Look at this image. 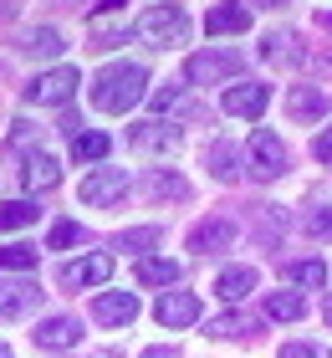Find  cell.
<instances>
[{"label":"cell","instance_id":"1","mask_svg":"<svg viewBox=\"0 0 332 358\" xmlns=\"http://www.w3.org/2000/svg\"><path fill=\"white\" fill-rule=\"evenodd\" d=\"M148 92V72L138 62H113L92 77V108L97 113H128Z\"/></svg>","mask_w":332,"mask_h":358},{"label":"cell","instance_id":"2","mask_svg":"<svg viewBox=\"0 0 332 358\" xmlns=\"http://www.w3.org/2000/svg\"><path fill=\"white\" fill-rule=\"evenodd\" d=\"M133 36L148 41V46H185L189 41V15L179 6H148L133 21Z\"/></svg>","mask_w":332,"mask_h":358},{"label":"cell","instance_id":"3","mask_svg":"<svg viewBox=\"0 0 332 358\" xmlns=\"http://www.w3.org/2000/svg\"><path fill=\"white\" fill-rule=\"evenodd\" d=\"M77 67H52V72H41V77H31L26 83V103H36V108H62V103H72V92H77Z\"/></svg>","mask_w":332,"mask_h":358},{"label":"cell","instance_id":"4","mask_svg":"<svg viewBox=\"0 0 332 358\" xmlns=\"http://www.w3.org/2000/svg\"><path fill=\"white\" fill-rule=\"evenodd\" d=\"M240 72V57L230 52V46H220V52H194L189 57V67H185V77L194 87H210V83H230V77Z\"/></svg>","mask_w":332,"mask_h":358},{"label":"cell","instance_id":"5","mask_svg":"<svg viewBox=\"0 0 332 358\" xmlns=\"http://www.w3.org/2000/svg\"><path fill=\"white\" fill-rule=\"evenodd\" d=\"M236 236H240V225L230 220V215H205L189 231V251L194 256H215V251H230L236 246Z\"/></svg>","mask_w":332,"mask_h":358},{"label":"cell","instance_id":"6","mask_svg":"<svg viewBox=\"0 0 332 358\" xmlns=\"http://www.w3.org/2000/svg\"><path fill=\"white\" fill-rule=\"evenodd\" d=\"M251 174L256 179H281L287 174V143H281L271 128H256L251 134Z\"/></svg>","mask_w":332,"mask_h":358},{"label":"cell","instance_id":"7","mask_svg":"<svg viewBox=\"0 0 332 358\" xmlns=\"http://www.w3.org/2000/svg\"><path fill=\"white\" fill-rule=\"evenodd\" d=\"M108 276H113V256H108V251H92V256H77V262H66V266L57 271V282L77 292V287H103Z\"/></svg>","mask_w":332,"mask_h":358},{"label":"cell","instance_id":"8","mask_svg":"<svg viewBox=\"0 0 332 358\" xmlns=\"http://www.w3.org/2000/svg\"><path fill=\"white\" fill-rule=\"evenodd\" d=\"M128 185H133V179H128V169H92L87 179H82V200H87V205H118L123 200V194H128Z\"/></svg>","mask_w":332,"mask_h":358},{"label":"cell","instance_id":"9","mask_svg":"<svg viewBox=\"0 0 332 358\" xmlns=\"http://www.w3.org/2000/svg\"><path fill=\"white\" fill-rule=\"evenodd\" d=\"M36 302H41V287L31 282V276H10V282H0V322L26 317Z\"/></svg>","mask_w":332,"mask_h":358},{"label":"cell","instance_id":"10","mask_svg":"<svg viewBox=\"0 0 332 358\" xmlns=\"http://www.w3.org/2000/svg\"><path fill=\"white\" fill-rule=\"evenodd\" d=\"M266 103H271V87H266V83H236V87H225V97H220V108L230 113V118H261Z\"/></svg>","mask_w":332,"mask_h":358},{"label":"cell","instance_id":"11","mask_svg":"<svg viewBox=\"0 0 332 358\" xmlns=\"http://www.w3.org/2000/svg\"><path fill=\"white\" fill-rule=\"evenodd\" d=\"M154 317L164 322V328H189V322H199V297L194 292H164Z\"/></svg>","mask_w":332,"mask_h":358},{"label":"cell","instance_id":"12","mask_svg":"<svg viewBox=\"0 0 332 358\" xmlns=\"http://www.w3.org/2000/svg\"><path fill=\"white\" fill-rule=\"evenodd\" d=\"M92 317L103 322V328H123V322L138 317V297H133V292H103V297L92 302Z\"/></svg>","mask_w":332,"mask_h":358},{"label":"cell","instance_id":"13","mask_svg":"<svg viewBox=\"0 0 332 358\" xmlns=\"http://www.w3.org/2000/svg\"><path fill=\"white\" fill-rule=\"evenodd\" d=\"M205 31L210 36H240V31H251V10L240 0H225V6H215L205 15Z\"/></svg>","mask_w":332,"mask_h":358},{"label":"cell","instance_id":"14","mask_svg":"<svg viewBox=\"0 0 332 358\" xmlns=\"http://www.w3.org/2000/svg\"><path fill=\"white\" fill-rule=\"evenodd\" d=\"M133 149H143V154H174L179 149V128L169 123H133Z\"/></svg>","mask_w":332,"mask_h":358},{"label":"cell","instance_id":"15","mask_svg":"<svg viewBox=\"0 0 332 358\" xmlns=\"http://www.w3.org/2000/svg\"><path fill=\"white\" fill-rule=\"evenodd\" d=\"M21 179H26V189H57V179H62V164H57L52 154L31 149V154H26V169H21Z\"/></svg>","mask_w":332,"mask_h":358},{"label":"cell","instance_id":"16","mask_svg":"<svg viewBox=\"0 0 332 358\" xmlns=\"http://www.w3.org/2000/svg\"><path fill=\"white\" fill-rule=\"evenodd\" d=\"M77 338H82V322L66 317V313H62V317H46L41 328H36V343H41V348H72Z\"/></svg>","mask_w":332,"mask_h":358},{"label":"cell","instance_id":"17","mask_svg":"<svg viewBox=\"0 0 332 358\" xmlns=\"http://www.w3.org/2000/svg\"><path fill=\"white\" fill-rule=\"evenodd\" d=\"M143 194L148 200H189V179L174 174V169H154L143 179Z\"/></svg>","mask_w":332,"mask_h":358},{"label":"cell","instance_id":"18","mask_svg":"<svg viewBox=\"0 0 332 358\" xmlns=\"http://www.w3.org/2000/svg\"><path fill=\"white\" fill-rule=\"evenodd\" d=\"M287 113H291L296 123L322 118V113H327V92H317V87H291L287 92Z\"/></svg>","mask_w":332,"mask_h":358},{"label":"cell","instance_id":"19","mask_svg":"<svg viewBox=\"0 0 332 358\" xmlns=\"http://www.w3.org/2000/svg\"><path fill=\"white\" fill-rule=\"evenodd\" d=\"M133 276H138V287H174L179 262H169V256H143V262L133 266Z\"/></svg>","mask_w":332,"mask_h":358},{"label":"cell","instance_id":"20","mask_svg":"<svg viewBox=\"0 0 332 358\" xmlns=\"http://www.w3.org/2000/svg\"><path fill=\"white\" fill-rule=\"evenodd\" d=\"M215 292H220L225 302H240L245 292H256V266H225L215 276Z\"/></svg>","mask_w":332,"mask_h":358},{"label":"cell","instance_id":"21","mask_svg":"<svg viewBox=\"0 0 332 358\" xmlns=\"http://www.w3.org/2000/svg\"><path fill=\"white\" fill-rule=\"evenodd\" d=\"M266 317H276V322L307 317V297L302 292H266Z\"/></svg>","mask_w":332,"mask_h":358},{"label":"cell","instance_id":"22","mask_svg":"<svg viewBox=\"0 0 332 358\" xmlns=\"http://www.w3.org/2000/svg\"><path fill=\"white\" fill-rule=\"evenodd\" d=\"M62 46H66V41H62L57 26H31L26 36H21V52H26V57H57Z\"/></svg>","mask_w":332,"mask_h":358},{"label":"cell","instance_id":"23","mask_svg":"<svg viewBox=\"0 0 332 358\" xmlns=\"http://www.w3.org/2000/svg\"><path fill=\"white\" fill-rule=\"evenodd\" d=\"M205 159H210V174H215V179H225V185H230V179H240V154H236V143L215 138Z\"/></svg>","mask_w":332,"mask_h":358},{"label":"cell","instance_id":"24","mask_svg":"<svg viewBox=\"0 0 332 358\" xmlns=\"http://www.w3.org/2000/svg\"><path fill=\"white\" fill-rule=\"evenodd\" d=\"M261 57H266V62H281V67H296V62H302V52H296V36H291V31H271V36L261 41Z\"/></svg>","mask_w":332,"mask_h":358},{"label":"cell","instance_id":"25","mask_svg":"<svg viewBox=\"0 0 332 358\" xmlns=\"http://www.w3.org/2000/svg\"><path fill=\"white\" fill-rule=\"evenodd\" d=\"M256 328H261V322H256V317H245V313H220L205 333H210V338H251Z\"/></svg>","mask_w":332,"mask_h":358},{"label":"cell","instance_id":"26","mask_svg":"<svg viewBox=\"0 0 332 358\" xmlns=\"http://www.w3.org/2000/svg\"><path fill=\"white\" fill-rule=\"evenodd\" d=\"M287 282H296V287H312V292H322L327 287V262H287Z\"/></svg>","mask_w":332,"mask_h":358},{"label":"cell","instance_id":"27","mask_svg":"<svg viewBox=\"0 0 332 358\" xmlns=\"http://www.w3.org/2000/svg\"><path fill=\"white\" fill-rule=\"evenodd\" d=\"M36 215H41V210L31 200H6V205H0V236H6V231H26Z\"/></svg>","mask_w":332,"mask_h":358},{"label":"cell","instance_id":"28","mask_svg":"<svg viewBox=\"0 0 332 358\" xmlns=\"http://www.w3.org/2000/svg\"><path fill=\"white\" fill-rule=\"evenodd\" d=\"M41 262L36 246H26V241H10V246H0V271H31Z\"/></svg>","mask_w":332,"mask_h":358},{"label":"cell","instance_id":"29","mask_svg":"<svg viewBox=\"0 0 332 358\" xmlns=\"http://www.w3.org/2000/svg\"><path fill=\"white\" fill-rule=\"evenodd\" d=\"M82 241H87V231H82L77 220H57L52 236H46V246H52V251H66V246H82Z\"/></svg>","mask_w":332,"mask_h":358},{"label":"cell","instance_id":"30","mask_svg":"<svg viewBox=\"0 0 332 358\" xmlns=\"http://www.w3.org/2000/svg\"><path fill=\"white\" fill-rule=\"evenodd\" d=\"M72 154L82 159V164H92V159H108V134H77Z\"/></svg>","mask_w":332,"mask_h":358},{"label":"cell","instance_id":"31","mask_svg":"<svg viewBox=\"0 0 332 358\" xmlns=\"http://www.w3.org/2000/svg\"><path fill=\"white\" fill-rule=\"evenodd\" d=\"M302 231H307L312 241H332V205L307 210V215H302Z\"/></svg>","mask_w":332,"mask_h":358},{"label":"cell","instance_id":"32","mask_svg":"<svg viewBox=\"0 0 332 358\" xmlns=\"http://www.w3.org/2000/svg\"><path fill=\"white\" fill-rule=\"evenodd\" d=\"M118 246H128V251L159 246V231H154V225H143V231H123V236H118Z\"/></svg>","mask_w":332,"mask_h":358},{"label":"cell","instance_id":"33","mask_svg":"<svg viewBox=\"0 0 332 358\" xmlns=\"http://www.w3.org/2000/svg\"><path fill=\"white\" fill-rule=\"evenodd\" d=\"M154 108H159V113H169V108H185V113H194V108L185 103V87H159V92H154Z\"/></svg>","mask_w":332,"mask_h":358},{"label":"cell","instance_id":"34","mask_svg":"<svg viewBox=\"0 0 332 358\" xmlns=\"http://www.w3.org/2000/svg\"><path fill=\"white\" fill-rule=\"evenodd\" d=\"M276 358H322V348H317V343H287Z\"/></svg>","mask_w":332,"mask_h":358},{"label":"cell","instance_id":"35","mask_svg":"<svg viewBox=\"0 0 332 358\" xmlns=\"http://www.w3.org/2000/svg\"><path fill=\"white\" fill-rule=\"evenodd\" d=\"M312 159L332 164V128H322V134H317V143H312Z\"/></svg>","mask_w":332,"mask_h":358},{"label":"cell","instance_id":"36","mask_svg":"<svg viewBox=\"0 0 332 358\" xmlns=\"http://www.w3.org/2000/svg\"><path fill=\"white\" fill-rule=\"evenodd\" d=\"M143 358H179V348H143Z\"/></svg>","mask_w":332,"mask_h":358},{"label":"cell","instance_id":"37","mask_svg":"<svg viewBox=\"0 0 332 358\" xmlns=\"http://www.w3.org/2000/svg\"><path fill=\"white\" fill-rule=\"evenodd\" d=\"M317 26H327V31H332V10H322V15H317Z\"/></svg>","mask_w":332,"mask_h":358},{"label":"cell","instance_id":"38","mask_svg":"<svg viewBox=\"0 0 332 358\" xmlns=\"http://www.w3.org/2000/svg\"><path fill=\"white\" fill-rule=\"evenodd\" d=\"M322 317H327V328H332V297H327V302H322Z\"/></svg>","mask_w":332,"mask_h":358},{"label":"cell","instance_id":"39","mask_svg":"<svg viewBox=\"0 0 332 358\" xmlns=\"http://www.w3.org/2000/svg\"><path fill=\"white\" fill-rule=\"evenodd\" d=\"M251 6H287V0H251Z\"/></svg>","mask_w":332,"mask_h":358},{"label":"cell","instance_id":"40","mask_svg":"<svg viewBox=\"0 0 332 358\" xmlns=\"http://www.w3.org/2000/svg\"><path fill=\"white\" fill-rule=\"evenodd\" d=\"M118 6H123V0H103V10H118Z\"/></svg>","mask_w":332,"mask_h":358},{"label":"cell","instance_id":"41","mask_svg":"<svg viewBox=\"0 0 332 358\" xmlns=\"http://www.w3.org/2000/svg\"><path fill=\"white\" fill-rule=\"evenodd\" d=\"M0 358H10V348H6V343H0Z\"/></svg>","mask_w":332,"mask_h":358},{"label":"cell","instance_id":"42","mask_svg":"<svg viewBox=\"0 0 332 358\" xmlns=\"http://www.w3.org/2000/svg\"><path fill=\"white\" fill-rule=\"evenodd\" d=\"M66 6H82V0H66Z\"/></svg>","mask_w":332,"mask_h":358}]
</instances>
